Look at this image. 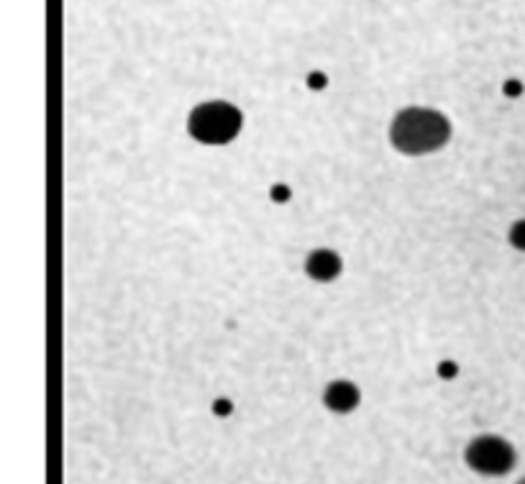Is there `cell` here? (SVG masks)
Masks as SVG:
<instances>
[{
	"label": "cell",
	"instance_id": "5b68a950",
	"mask_svg": "<svg viewBox=\"0 0 525 484\" xmlns=\"http://www.w3.org/2000/svg\"><path fill=\"white\" fill-rule=\"evenodd\" d=\"M305 274L315 282H333L341 274V257L331 249H315L305 259Z\"/></svg>",
	"mask_w": 525,
	"mask_h": 484
},
{
	"label": "cell",
	"instance_id": "9c48e42d",
	"mask_svg": "<svg viewBox=\"0 0 525 484\" xmlns=\"http://www.w3.org/2000/svg\"><path fill=\"white\" fill-rule=\"evenodd\" d=\"M308 85L315 87V90H318V87L326 85V77H323L321 72H312V74H308Z\"/></svg>",
	"mask_w": 525,
	"mask_h": 484
},
{
	"label": "cell",
	"instance_id": "7c38bea8",
	"mask_svg": "<svg viewBox=\"0 0 525 484\" xmlns=\"http://www.w3.org/2000/svg\"><path fill=\"white\" fill-rule=\"evenodd\" d=\"M518 484H525V477H523V479H520V482H518Z\"/></svg>",
	"mask_w": 525,
	"mask_h": 484
},
{
	"label": "cell",
	"instance_id": "52a82bcc",
	"mask_svg": "<svg viewBox=\"0 0 525 484\" xmlns=\"http://www.w3.org/2000/svg\"><path fill=\"white\" fill-rule=\"evenodd\" d=\"M272 200H274V202H287V200H290V187L284 185L272 187Z\"/></svg>",
	"mask_w": 525,
	"mask_h": 484
},
{
	"label": "cell",
	"instance_id": "277c9868",
	"mask_svg": "<svg viewBox=\"0 0 525 484\" xmlns=\"http://www.w3.org/2000/svg\"><path fill=\"white\" fill-rule=\"evenodd\" d=\"M359 402H362V392H359V387L354 382H349V380H336V382H331L326 387V392H323V405H326L328 410H333V413H352L359 408Z\"/></svg>",
	"mask_w": 525,
	"mask_h": 484
},
{
	"label": "cell",
	"instance_id": "3957f363",
	"mask_svg": "<svg viewBox=\"0 0 525 484\" xmlns=\"http://www.w3.org/2000/svg\"><path fill=\"white\" fill-rule=\"evenodd\" d=\"M469 469L480 471L484 477H502L515 467V449L510 441H505L502 436H477L474 441H469L464 451Z\"/></svg>",
	"mask_w": 525,
	"mask_h": 484
},
{
	"label": "cell",
	"instance_id": "6da1fadb",
	"mask_svg": "<svg viewBox=\"0 0 525 484\" xmlns=\"http://www.w3.org/2000/svg\"><path fill=\"white\" fill-rule=\"evenodd\" d=\"M449 139H451V123L446 121V115L433 108L412 105L400 111L395 121L390 123V143L400 154H408V157L439 152Z\"/></svg>",
	"mask_w": 525,
	"mask_h": 484
},
{
	"label": "cell",
	"instance_id": "ba28073f",
	"mask_svg": "<svg viewBox=\"0 0 525 484\" xmlns=\"http://www.w3.org/2000/svg\"><path fill=\"white\" fill-rule=\"evenodd\" d=\"M520 93H523V85H520L518 80H508V83H505V95H508V98H518Z\"/></svg>",
	"mask_w": 525,
	"mask_h": 484
},
{
	"label": "cell",
	"instance_id": "8992f818",
	"mask_svg": "<svg viewBox=\"0 0 525 484\" xmlns=\"http://www.w3.org/2000/svg\"><path fill=\"white\" fill-rule=\"evenodd\" d=\"M510 243L518 249V252H525V218L523 221H518V223H512L510 228Z\"/></svg>",
	"mask_w": 525,
	"mask_h": 484
},
{
	"label": "cell",
	"instance_id": "30bf717a",
	"mask_svg": "<svg viewBox=\"0 0 525 484\" xmlns=\"http://www.w3.org/2000/svg\"><path fill=\"white\" fill-rule=\"evenodd\" d=\"M456 371L459 370H456V364H451V361H443V364L439 367L441 377H454Z\"/></svg>",
	"mask_w": 525,
	"mask_h": 484
},
{
	"label": "cell",
	"instance_id": "7a4b0ae2",
	"mask_svg": "<svg viewBox=\"0 0 525 484\" xmlns=\"http://www.w3.org/2000/svg\"><path fill=\"white\" fill-rule=\"evenodd\" d=\"M242 123L243 115L236 105L213 100V103H200L198 108H193V114L187 115V133L200 143L223 146L239 136Z\"/></svg>",
	"mask_w": 525,
	"mask_h": 484
},
{
	"label": "cell",
	"instance_id": "8fae6325",
	"mask_svg": "<svg viewBox=\"0 0 525 484\" xmlns=\"http://www.w3.org/2000/svg\"><path fill=\"white\" fill-rule=\"evenodd\" d=\"M215 413L218 415L231 413V402H228V400H215Z\"/></svg>",
	"mask_w": 525,
	"mask_h": 484
}]
</instances>
